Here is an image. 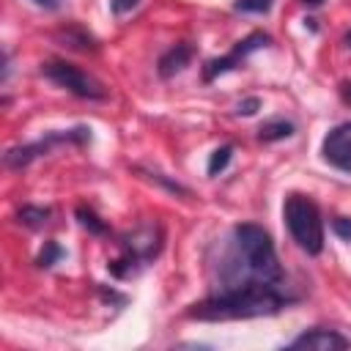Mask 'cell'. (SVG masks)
Instances as JSON below:
<instances>
[{
  "label": "cell",
  "instance_id": "17",
  "mask_svg": "<svg viewBox=\"0 0 351 351\" xmlns=\"http://www.w3.org/2000/svg\"><path fill=\"white\" fill-rule=\"evenodd\" d=\"M274 0H236L233 8L236 11H244V14H266L271 8Z\"/></svg>",
  "mask_w": 351,
  "mask_h": 351
},
{
  "label": "cell",
  "instance_id": "23",
  "mask_svg": "<svg viewBox=\"0 0 351 351\" xmlns=\"http://www.w3.org/2000/svg\"><path fill=\"white\" fill-rule=\"evenodd\" d=\"M340 96H343L346 104H351V82H343L340 85Z\"/></svg>",
  "mask_w": 351,
  "mask_h": 351
},
{
  "label": "cell",
  "instance_id": "14",
  "mask_svg": "<svg viewBox=\"0 0 351 351\" xmlns=\"http://www.w3.org/2000/svg\"><path fill=\"white\" fill-rule=\"evenodd\" d=\"M77 219H80V225L88 230V233H93V236H104L107 233V225L99 219V214L93 211V208H88V206H77Z\"/></svg>",
  "mask_w": 351,
  "mask_h": 351
},
{
  "label": "cell",
  "instance_id": "16",
  "mask_svg": "<svg viewBox=\"0 0 351 351\" xmlns=\"http://www.w3.org/2000/svg\"><path fill=\"white\" fill-rule=\"evenodd\" d=\"M63 258V247L58 244V241H44V250L38 252V258H36V263L41 266V269H49L52 263H58Z\"/></svg>",
  "mask_w": 351,
  "mask_h": 351
},
{
  "label": "cell",
  "instance_id": "15",
  "mask_svg": "<svg viewBox=\"0 0 351 351\" xmlns=\"http://www.w3.org/2000/svg\"><path fill=\"white\" fill-rule=\"evenodd\" d=\"M230 156H233V145H230V143L219 145V148L211 154V159H208V176H219V173L228 167Z\"/></svg>",
  "mask_w": 351,
  "mask_h": 351
},
{
  "label": "cell",
  "instance_id": "5",
  "mask_svg": "<svg viewBox=\"0 0 351 351\" xmlns=\"http://www.w3.org/2000/svg\"><path fill=\"white\" fill-rule=\"evenodd\" d=\"M90 140V129L88 126H77V129H69V132H52L36 143H27V145H16V148H8L5 151V165L19 170L25 165H30L36 156H44L52 151V145L58 143H88Z\"/></svg>",
  "mask_w": 351,
  "mask_h": 351
},
{
  "label": "cell",
  "instance_id": "12",
  "mask_svg": "<svg viewBox=\"0 0 351 351\" xmlns=\"http://www.w3.org/2000/svg\"><path fill=\"white\" fill-rule=\"evenodd\" d=\"M293 134V123L285 121V118H271V121H263L261 129H258V140L261 143H277V140H285Z\"/></svg>",
  "mask_w": 351,
  "mask_h": 351
},
{
  "label": "cell",
  "instance_id": "9",
  "mask_svg": "<svg viewBox=\"0 0 351 351\" xmlns=\"http://www.w3.org/2000/svg\"><path fill=\"white\" fill-rule=\"evenodd\" d=\"M348 346L351 340L335 329H310V332H302L296 340H291V348H307V351H340Z\"/></svg>",
  "mask_w": 351,
  "mask_h": 351
},
{
  "label": "cell",
  "instance_id": "20",
  "mask_svg": "<svg viewBox=\"0 0 351 351\" xmlns=\"http://www.w3.org/2000/svg\"><path fill=\"white\" fill-rule=\"evenodd\" d=\"M137 5H140V0H110V8H112L115 16H123V14L134 11Z\"/></svg>",
  "mask_w": 351,
  "mask_h": 351
},
{
  "label": "cell",
  "instance_id": "1",
  "mask_svg": "<svg viewBox=\"0 0 351 351\" xmlns=\"http://www.w3.org/2000/svg\"><path fill=\"white\" fill-rule=\"evenodd\" d=\"M291 299L280 293L277 282H241L233 288L219 291L186 310V318L197 321H230V318H261L277 315Z\"/></svg>",
  "mask_w": 351,
  "mask_h": 351
},
{
  "label": "cell",
  "instance_id": "22",
  "mask_svg": "<svg viewBox=\"0 0 351 351\" xmlns=\"http://www.w3.org/2000/svg\"><path fill=\"white\" fill-rule=\"evenodd\" d=\"M33 5H38V8H47V11H55V8H60V0H30Z\"/></svg>",
  "mask_w": 351,
  "mask_h": 351
},
{
  "label": "cell",
  "instance_id": "24",
  "mask_svg": "<svg viewBox=\"0 0 351 351\" xmlns=\"http://www.w3.org/2000/svg\"><path fill=\"white\" fill-rule=\"evenodd\" d=\"M302 3H304V5H310V8H315V5H321L324 0H302Z\"/></svg>",
  "mask_w": 351,
  "mask_h": 351
},
{
  "label": "cell",
  "instance_id": "10",
  "mask_svg": "<svg viewBox=\"0 0 351 351\" xmlns=\"http://www.w3.org/2000/svg\"><path fill=\"white\" fill-rule=\"evenodd\" d=\"M192 55H195V49H192V44L189 41H178L176 47H170L162 58H159V77H176L178 71H184L186 66H189V60H192Z\"/></svg>",
  "mask_w": 351,
  "mask_h": 351
},
{
  "label": "cell",
  "instance_id": "21",
  "mask_svg": "<svg viewBox=\"0 0 351 351\" xmlns=\"http://www.w3.org/2000/svg\"><path fill=\"white\" fill-rule=\"evenodd\" d=\"M332 230H335L340 239L351 241V219H348V217H337V219L332 222Z\"/></svg>",
  "mask_w": 351,
  "mask_h": 351
},
{
  "label": "cell",
  "instance_id": "3",
  "mask_svg": "<svg viewBox=\"0 0 351 351\" xmlns=\"http://www.w3.org/2000/svg\"><path fill=\"white\" fill-rule=\"evenodd\" d=\"M282 217L285 225L293 236V241L307 252V255H318L324 250V222H321V211L318 206L307 197V195H288L285 206H282Z\"/></svg>",
  "mask_w": 351,
  "mask_h": 351
},
{
  "label": "cell",
  "instance_id": "4",
  "mask_svg": "<svg viewBox=\"0 0 351 351\" xmlns=\"http://www.w3.org/2000/svg\"><path fill=\"white\" fill-rule=\"evenodd\" d=\"M41 74H44L49 82H55L58 88H66L69 93H74V96H80V99H93V101H99V99L107 96L104 85H101L93 74L77 69L74 63H66V60H47V63H41Z\"/></svg>",
  "mask_w": 351,
  "mask_h": 351
},
{
  "label": "cell",
  "instance_id": "13",
  "mask_svg": "<svg viewBox=\"0 0 351 351\" xmlns=\"http://www.w3.org/2000/svg\"><path fill=\"white\" fill-rule=\"evenodd\" d=\"M49 208H44V206H22L19 211H16V222H22L25 228H41L47 219H49Z\"/></svg>",
  "mask_w": 351,
  "mask_h": 351
},
{
  "label": "cell",
  "instance_id": "2",
  "mask_svg": "<svg viewBox=\"0 0 351 351\" xmlns=\"http://www.w3.org/2000/svg\"><path fill=\"white\" fill-rule=\"evenodd\" d=\"M233 244H236V255H239L236 269H241V282H252V280L280 282L282 280L274 241H271L266 228L252 225V222H241L233 228Z\"/></svg>",
  "mask_w": 351,
  "mask_h": 351
},
{
  "label": "cell",
  "instance_id": "8",
  "mask_svg": "<svg viewBox=\"0 0 351 351\" xmlns=\"http://www.w3.org/2000/svg\"><path fill=\"white\" fill-rule=\"evenodd\" d=\"M321 154L332 167L351 173V123H337L329 129L321 143Z\"/></svg>",
  "mask_w": 351,
  "mask_h": 351
},
{
  "label": "cell",
  "instance_id": "7",
  "mask_svg": "<svg viewBox=\"0 0 351 351\" xmlns=\"http://www.w3.org/2000/svg\"><path fill=\"white\" fill-rule=\"evenodd\" d=\"M162 239H165L162 228L148 222V225H140V228H134L132 233H126V236L121 239V247H123V255H129V258H134L137 263H143V261H151V258L159 255Z\"/></svg>",
  "mask_w": 351,
  "mask_h": 351
},
{
  "label": "cell",
  "instance_id": "6",
  "mask_svg": "<svg viewBox=\"0 0 351 351\" xmlns=\"http://www.w3.org/2000/svg\"><path fill=\"white\" fill-rule=\"evenodd\" d=\"M271 44V38H269V33H263V30H255V33H250L244 41H239L233 49H230V55H225V58H214V60H208L206 63V69H203V80L206 82H211L214 77H219V74H225V71H230V69H236L250 52H255V49H261V47H269Z\"/></svg>",
  "mask_w": 351,
  "mask_h": 351
},
{
  "label": "cell",
  "instance_id": "11",
  "mask_svg": "<svg viewBox=\"0 0 351 351\" xmlns=\"http://www.w3.org/2000/svg\"><path fill=\"white\" fill-rule=\"evenodd\" d=\"M55 38H58L63 47H69V49H80V52L96 49V41H93V36H90L88 30H82L80 25H69V27H60V30L55 33Z\"/></svg>",
  "mask_w": 351,
  "mask_h": 351
},
{
  "label": "cell",
  "instance_id": "25",
  "mask_svg": "<svg viewBox=\"0 0 351 351\" xmlns=\"http://www.w3.org/2000/svg\"><path fill=\"white\" fill-rule=\"evenodd\" d=\"M346 44H348V47H351V30H348V33H346Z\"/></svg>",
  "mask_w": 351,
  "mask_h": 351
},
{
  "label": "cell",
  "instance_id": "19",
  "mask_svg": "<svg viewBox=\"0 0 351 351\" xmlns=\"http://www.w3.org/2000/svg\"><path fill=\"white\" fill-rule=\"evenodd\" d=\"M261 110V99L258 96H247V99H241L239 104H236V112L239 115H255Z\"/></svg>",
  "mask_w": 351,
  "mask_h": 351
},
{
  "label": "cell",
  "instance_id": "18",
  "mask_svg": "<svg viewBox=\"0 0 351 351\" xmlns=\"http://www.w3.org/2000/svg\"><path fill=\"white\" fill-rule=\"evenodd\" d=\"M151 181H156V184H162L165 189H170V192H176V195H189V189L186 186H181L178 181H167L165 176H159V173H145Z\"/></svg>",
  "mask_w": 351,
  "mask_h": 351
}]
</instances>
